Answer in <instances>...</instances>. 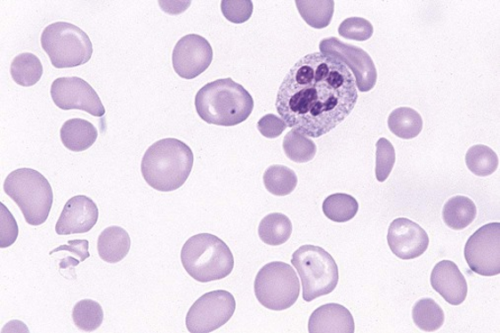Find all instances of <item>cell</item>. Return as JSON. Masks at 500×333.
Instances as JSON below:
<instances>
[{
    "instance_id": "d590c367",
    "label": "cell",
    "mask_w": 500,
    "mask_h": 333,
    "mask_svg": "<svg viewBox=\"0 0 500 333\" xmlns=\"http://www.w3.org/2000/svg\"><path fill=\"white\" fill-rule=\"evenodd\" d=\"M88 248L89 242L86 240H69V246H61L56 249H53L50 252V255L52 256L53 254H56V252L65 250L70 252V254L76 256H78L80 263H84V261L90 257Z\"/></svg>"
},
{
    "instance_id": "ffe728a7",
    "label": "cell",
    "mask_w": 500,
    "mask_h": 333,
    "mask_svg": "<svg viewBox=\"0 0 500 333\" xmlns=\"http://www.w3.org/2000/svg\"><path fill=\"white\" fill-rule=\"evenodd\" d=\"M477 207L470 198L456 196L445 203L442 217L445 223L454 231H462L477 218Z\"/></svg>"
},
{
    "instance_id": "5bb4252c",
    "label": "cell",
    "mask_w": 500,
    "mask_h": 333,
    "mask_svg": "<svg viewBox=\"0 0 500 333\" xmlns=\"http://www.w3.org/2000/svg\"><path fill=\"white\" fill-rule=\"evenodd\" d=\"M388 245L397 257L410 260L422 256L430 246L426 231L416 223L399 218L391 223Z\"/></svg>"
},
{
    "instance_id": "6da1fadb",
    "label": "cell",
    "mask_w": 500,
    "mask_h": 333,
    "mask_svg": "<svg viewBox=\"0 0 500 333\" xmlns=\"http://www.w3.org/2000/svg\"><path fill=\"white\" fill-rule=\"evenodd\" d=\"M359 99L356 79L338 59L309 53L290 69L276 106L288 127L320 138L343 123Z\"/></svg>"
},
{
    "instance_id": "9a60e30c",
    "label": "cell",
    "mask_w": 500,
    "mask_h": 333,
    "mask_svg": "<svg viewBox=\"0 0 500 333\" xmlns=\"http://www.w3.org/2000/svg\"><path fill=\"white\" fill-rule=\"evenodd\" d=\"M98 218L95 202L89 197L77 195L67 202L57 223L56 231L60 236L85 233L93 229Z\"/></svg>"
},
{
    "instance_id": "ba28073f",
    "label": "cell",
    "mask_w": 500,
    "mask_h": 333,
    "mask_svg": "<svg viewBox=\"0 0 500 333\" xmlns=\"http://www.w3.org/2000/svg\"><path fill=\"white\" fill-rule=\"evenodd\" d=\"M254 295L263 307L271 311H285L298 300L300 283L295 270L276 261L263 266L254 279Z\"/></svg>"
},
{
    "instance_id": "d6a6232c",
    "label": "cell",
    "mask_w": 500,
    "mask_h": 333,
    "mask_svg": "<svg viewBox=\"0 0 500 333\" xmlns=\"http://www.w3.org/2000/svg\"><path fill=\"white\" fill-rule=\"evenodd\" d=\"M253 3L250 0L243 2H224L222 3V12L227 20L241 24L250 20L253 14Z\"/></svg>"
},
{
    "instance_id": "83f0119b",
    "label": "cell",
    "mask_w": 500,
    "mask_h": 333,
    "mask_svg": "<svg viewBox=\"0 0 500 333\" xmlns=\"http://www.w3.org/2000/svg\"><path fill=\"white\" fill-rule=\"evenodd\" d=\"M499 159L496 151L485 145H476L469 149L466 165L472 174L487 177L496 173Z\"/></svg>"
},
{
    "instance_id": "f546056e",
    "label": "cell",
    "mask_w": 500,
    "mask_h": 333,
    "mask_svg": "<svg viewBox=\"0 0 500 333\" xmlns=\"http://www.w3.org/2000/svg\"><path fill=\"white\" fill-rule=\"evenodd\" d=\"M72 320L80 330L95 331L102 326L104 321L101 305L89 299L78 302L72 310Z\"/></svg>"
},
{
    "instance_id": "9c48e42d",
    "label": "cell",
    "mask_w": 500,
    "mask_h": 333,
    "mask_svg": "<svg viewBox=\"0 0 500 333\" xmlns=\"http://www.w3.org/2000/svg\"><path fill=\"white\" fill-rule=\"evenodd\" d=\"M236 310L233 295L225 290L205 294L190 307L186 326L190 333L213 332L229 322Z\"/></svg>"
},
{
    "instance_id": "836d02e7",
    "label": "cell",
    "mask_w": 500,
    "mask_h": 333,
    "mask_svg": "<svg viewBox=\"0 0 500 333\" xmlns=\"http://www.w3.org/2000/svg\"><path fill=\"white\" fill-rule=\"evenodd\" d=\"M2 233H0V248L12 247L18 238V224L11 212L2 203Z\"/></svg>"
},
{
    "instance_id": "2e32d148",
    "label": "cell",
    "mask_w": 500,
    "mask_h": 333,
    "mask_svg": "<svg viewBox=\"0 0 500 333\" xmlns=\"http://www.w3.org/2000/svg\"><path fill=\"white\" fill-rule=\"evenodd\" d=\"M431 283L433 289L450 305H459L467 298L466 278L453 261L442 260L436 264L432 270Z\"/></svg>"
},
{
    "instance_id": "4316f807",
    "label": "cell",
    "mask_w": 500,
    "mask_h": 333,
    "mask_svg": "<svg viewBox=\"0 0 500 333\" xmlns=\"http://www.w3.org/2000/svg\"><path fill=\"white\" fill-rule=\"evenodd\" d=\"M263 184L275 196H287L294 191L298 179L293 169L285 166H271L263 174Z\"/></svg>"
},
{
    "instance_id": "e0dca14e",
    "label": "cell",
    "mask_w": 500,
    "mask_h": 333,
    "mask_svg": "<svg viewBox=\"0 0 500 333\" xmlns=\"http://www.w3.org/2000/svg\"><path fill=\"white\" fill-rule=\"evenodd\" d=\"M308 330L316 332L353 333L356 325L351 312L339 304H327L318 308L309 319Z\"/></svg>"
},
{
    "instance_id": "7a4b0ae2",
    "label": "cell",
    "mask_w": 500,
    "mask_h": 333,
    "mask_svg": "<svg viewBox=\"0 0 500 333\" xmlns=\"http://www.w3.org/2000/svg\"><path fill=\"white\" fill-rule=\"evenodd\" d=\"M194 166L192 150L177 139L154 142L143 156L142 176L150 187L160 192H172L183 186Z\"/></svg>"
},
{
    "instance_id": "8992f818",
    "label": "cell",
    "mask_w": 500,
    "mask_h": 333,
    "mask_svg": "<svg viewBox=\"0 0 500 333\" xmlns=\"http://www.w3.org/2000/svg\"><path fill=\"white\" fill-rule=\"evenodd\" d=\"M41 44L56 69L85 65L93 55V43L88 35L68 22H56L45 27Z\"/></svg>"
},
{
    "instance_id": "30bf717a",
    "label": "cell",
    "mask_w": 500,
    "mask_h": 333,
    "mask_svg": "<svg viewBox=\"0 0 500 333\" xmlns=\"http://www.w3.org/2000/svg\"><path fill=\"white\" fill-rule=\"evenodd\" d=\"M465 259L472 272L481 276L500 273V223H492L480 228L468 240Z\"/></svg>"
},
{
    "instance_id": "e575fe53",
    "label": "cell",
    "mask_w": 500,
    "mask_h": 333,
    "mask_svg": "<svg viewBox=\"0 0 500 333\" xmlns=\"http://www.w3.org/2000/svg\"><path fill=\"white\" fill-rule=\"evenodd\" d=\"M257 128L263 137L277 139L286 130L287 125L279 117L268 114L259 120Z\"/></svg>"
},
{
    "instance_id": "8fae6325",
    "label": "cell",
    "mask_w": 500,
    "mask_h": 333,
    "mask_svg": "<svg viewBox=\"0 0 500 333\" xmlns=\"http://www.w3.org/2000/svg\"><path fill=\"white\" fill-rule=\"evenodd\" d=\"M320 50L325 55L338 59L351 69L359 92L368 93L375 88L377 83V70L375 61L365 50L345 44L335 37L323 39L320 42Z\"/></svg>"
},
{
    "instance_id": "52a82bcc",
    "label": "cell",
    "mask_w": 500,
    "mask_h": 333,
    "mask_svg": "<svg viewBox=\"0 0 500 333\" xmlns=\"http://www.w3.org/2000/svg\"><path fill=\"white\" fill-rule=\"evenodd\" d=\"M292 264L302 278L303 299L312 302L332 293L339 282V267L324 248L303 246L294 254Z\"/></svg>"
},
{
    "instance_id": "44dd1931",
    "label": "cell",
    "mask_w": 500,
    "mask_h": 333,
    "mask_svg": "<svg viewBox=\"0 0 500 333\" xmlns=\"http://www.w3.org/2000/svg\"><path fill=\"white\" fill-rule=\"evenodd\" d=\"M259 237L270 247L286 244L293 233V223L287 215L280 213L267 215L259 224Z\"/></svg>"
},
{
    "instance_id": "d4e9b609",
    "label": "cell",
    "mask_w": 500,
    "mask_h": 333,
    "mask_svg": "<svg viewBox=\"0 0 500 333\" xmlns=\"http://www.w3.org/2000/svg\"><path fill=\"white\" fill-rule=\"evenodd\" d=\"M359 202L349 194L336 193L327 197L323 212L327 218L335 223H347L356 217Z\"/></svg>"
},
{
    "instance_id": "484cf974",
    "label": "cell",
    "mask_w": 500,
    "mask_h": 333,
    "mask_svg": "<svg viewBox=\"0 0 500 333\" xmlns=\"http://www.w3.org/2000/svg\"><path fill=\"white\" fill-rule=\"evenodd\" d=\"M412 314L415 325L426 332L439 330L445 321V314L440 305L431 298L417 301Z\"/></svg>"
},
{
    "instance_id": "f1b7e54d",
    "label": "cell",
    "mask_w": 500,
    "mask_h": 333,
    "mask_svg": "<svg viewBox=\"0 0 500 333\" xmlns=\"http://www.w3.org/2000/svg\"><path fill=\"white\" fill-rule=\"evenodd\" d=\"M284 150L290 160L296 164H306L314 159L317 147L311 139L293 129L285 137Z\"/></svg>"
},
{
    "instance_id": "cb8c5ba5",
    "label": "cell",
    "mask_w": 500,
    "mask_h": 333,
    "mask_svg": "<svg viewBox=\"0 0 500 333\" xmlns=\"http://www.w3.org/2000/svg\"><path fill=\"white\" fill-rule=\"evenodd\" d=\"M295 4L303 20L313 28L324 29L331 24L335 11L333 0H296Z\"/></svg>"
},
{
    "instance_id": "277c9868",
    "label": "cell",
    "mask_w": 500,
    "mask_h": 333,
    "mask_svg": "<svg viewBox=\"0 0 500 333\" xmlns=\"http://www.w3.org/2000/svg\"><path fill=\"white\" fill-rule=\"evenodd\" d=\"M181 260L188 274L202 283L222 280L234 268L230 248L212 233L189 239L181 248Z\"/></svg>"
},
{
    "instance_id": "d6986e66",
    "label": "cell",
    "mask_w": 500,
    "mask_h": 333,
    "mask_svg": "<svg viewBox=\"0 0 500 333\" xmlns=\"http://www.w3.org/2000/svg\"><path fill=\"white\" fill-rule=\"evenodd\" d=\"M98 131L93 123L84 119H70L62 125L60 140L71 151H85L93 146Z\"/></svg>"
},
{
    "instance_id": "3957f363",
    "label": "cell",
    "mask_w": 500,
    "mask_h": 333,
    "mask_svg": "<svg viewBox=\"0 0 500 333\" xmlns=\"http://www.w3.org/2000/svg\"><path fill=\"white\" fill-rule=\"evenodd\" d=\"M195 105L205 122L222 127L246 121L254 110L251 94L231 78L217 79L199 89Z\"/></svg>"
},
{
    "instance_id": "ac0fdd59",
    "label": "cell",
    "mask_w": 500,
    "mask_h": 333,
    "mask_svg": "<svg viewBox=\"0 0 500 333\" xmlns=\"http://www.w3.org/2000/svg\"><path fill=\"white\" fill-rule=\"evenodd\" d=\"M132 241L129 233L121 227H109L98 238L99 256L105 263H120L129 254Z\"/></svg>"
},
{
    "instance_id": "7c38bea8",
    "label": "cell",
    "mask_w": 500,
    "mask_h": 333,
    "mask_svg": "<svg viewBox=\"0 0 500 333\" xmlns=\"http://www.w3.org/2000/svg\"><path fill=\"white\" fill-rule=\"evenodd\" d=\"M53 103L62 110H83L94 117L105 115V107L93 86L77 77H59L51 87Z\"/></svg>"
},
{
    "instance_id": "1f68e13d",
    "label": "cell",
    "mask_w": 500,
    "mask_h": 333,
    "mask_svg": "<svg viewBox=\"0 0 500 333\" xmlns=\"http://www.w3.org/2000/svg\"><path fill=\"white\" fill-rule=\"evenodd\" d=\"M374 26L361 17H351L342 22L339 34L344 39L365 42L374 35Z\"/></svg>"
},
{
    "instance_id": "5b68a950",
    "label": "cell",
    "mask_w": 500,
    "mask_h": 333,
    "mask_svg": "<svg viewBox=\"0 0 500 333\" xmlns=\"http://www.w3.org/2000/svg\"><path fill=\"white\" fill-rule=\"evenodd\" d=\"M4 192L20 207L25 221L31 226H41L48 220L53 193L48 179L32 168H20L9 175L4 184Z\"/></svg>"
},
{
    "instance_id": "7402d4cb",
    "label": "cell",
    "mask_w": 500,
    "mask_h": 333,
    "mask_svg": "<svg viewBox=\"0 0 500 333\" xmlns=\"http://www.w3.org/2000/svg\"><path fill=\"white\" fill-rule=\"evenodd\" d=\"M388 127L395 136L412 140L421 134L423 121L420 113L408 107H401L389 115Z\"/></svg>"
},
{
    "instance_id": "603a6c76",
    "label": "cell",
    "mask_w": 500,
    "mask_h": 333,
    "mask_svg": "<svg viewBox=\"0 0 500 333\" xmlns=\"http://www.w3.org/2000/svg\"><path fill=\"white\" fill-rule=\"evenodd\" d=\"M44 73L40 59L32 53H23L12 61L11 74L17 85L30 87L37 85Z\"/></svg>"
},
{
    "instance_id": "4fadbf2b",
    "label": "cell",
    "mask_w": 500,
    "mask_h": 333,
    "mask_svg": "<svg viewBox=\"0 0 500 333\" xmlns=\"http://www.w3.org/2000/svg\"><path fill=\"white\" fill-rule=\"evenodd\" d=\"M212 45L197 34H190L180 39L173 51L172 61L178 76L194 79L201 76L212 65Z\"/></svg>"
},
{
    "instance_id": "4dcf8cb0",
    "label": "cell",
    "mask_w": 500,
    "mask_h": 333,
    "mask_svg": "<svg viewBox=\"0 0 500 333\" xmlns=\"http://www.w3.org/2000/svg\"><path fill=\"white\" fill-rule=\"evenodd\" d=\"M396 163L395 149L387 139L381 138L376 143L375 175L379 183H385Z\"/></svg>"
}]
</instances>
